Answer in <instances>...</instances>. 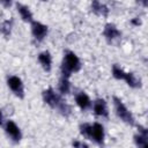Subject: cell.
Masks as SVG:
<instances>
[{"mask_svg": "<svg viewBox=\"0 0 148 148\" xmlns=\"http://www.w3.org/2000/svg\"><path fill=\"white\" fill-rule=\"evenodd\" d=\"M3 130H5V133L7 134V136L9 138L10 141H13L14 143H18L21 140H22V131L20 128V126L12 119H8L5 121L3 124Z\"/></svg>", "mask_w": 148, "mask_h": 148, "instance_id": "8992f818", "label": "cell"}, {"mask_svg": "<svg viewBox=\"0 0 148 148\" xmlns=\"http://www.w3.org/2000/svg\"><path fill=\"white\" fill-rule=\"evenodd\" d=\"M112 104H113L114 113L118 117V119H120L126 125H130V126L135 125V118H134L133 113L126 106V104L123 102L121 98H119L117 96H112Z\"/></svg>", "mask_w": 148, "mask_h": 148, "instance_id": "7a4b0ae2", "label": "cell"}, {"mask_svg": "<svg viewBox=\"0 0 148 148\" xmlns=\"http://www.w3.org/2000/svg\"><path fill=\"white\" fill-rule=\"evenodd\" d=\"M92 110V113L98 117V118H109V114H110V111H109V106H108V103L104 98L102 97H97L92 101L91 103V108Z\"/></svg>", "mask_w": 148, "mask_h": 148, "instance_id": "9c48e42d", "label": "cell"}, {"mask_svg": "<svg viewBox=\"0 0 148 148\" xmlns=\"http://www.w3.org/2000/svg\"><path fill=\"white\" fill-rule=\"evenodd\" d=\"M136 3H139L140 6H142L143 8H146L148 6V0H135Z\"/></svg>", "mask_w": 148, "mask_h": 148, "instance_id": "cb8c5ba5", "label": "cell"}, {"mask_svg": "<svg viewBox=\"0 0 148 148\" xmlns=\"http://www.w3.org/2000/svg\"><path fill=\"white\" fill-rule=\"evenodd\" d=\"M126 84L132 89H140L142 88V80L140 76H138L134 72H126L124 80Z\"/></svg>", "mask_w": 148, "mask_h": 148, "instance_id": "9a60e30c", "label": "cell"}, {"mask_svg": "<svg viewBox=\"0 0 148 148\" xmlns=\"http://www.w3.org/2000/svg\"><path fill=\"white\" fill-rule=\"evenodd\" d=\"M138 132L133 135V142L139 148L148 147V130L143 125H138Z\"/></svg>", "mask_w": 148, "mask_h": 148, "instance_id": "30bf717a", "label": "cell"}, {"mask_svg": "<svg viewBox=\"0 0 148 148\" xmlns=\"http://www.w3.org/2000/svg\"><path fill=\"white\" fill-rule=\"evenodd\" d=\"M57 110H58V111L60 112V114H62L64 117H68V116L71 114V112H72V109H71L69 104H67L65 101H62V102L59 104V106H58Z\"/></svg>", "mask_w": 148, "mask_h": 148, "instance_id": "ffe728a7", "label": "cell"}, {"mask_svg": "<svg viewBox=\"0 0 148 148\" xmlns=\"http://www.w3.org/2000/svg\"><path fill=\"white\" fill-rule=\"evenodd\" d=\"M12 28H13V21L10 20H6V21H2L0 22V34L6 37V38H9L10 35H12Z\"/></svg>", "mask_w": 148, "mask_h": 148, "instance_id": "e0dca14e", "label": "cell"}, {"mask_svg": "<svg viewBox=\"0 0 148 148\" xmlns=\"http://www.w3.org/2000/svg\"><path fill=\"white\" fill-rule=\"evenodd\" d=\"M71 90H72V83H71L69 77L60 76L59 82H58V92L61 96H65V95H68Z\"/></svg>", "mask_w": 148, "mask_h": 148, "instance_id": "2e32d148", "label": "cell"}, {"mask_svg": "<svg viewBox=\"0 0 148 148\" xmlns=\"http://www.w3.org/2000/svg\"><path fill=\"white\" fill-rule=\"evenodd\" d=\"M90 10L92 14H95L96 16H99V17H108L109 13H110L109 7L101 0H91Z\"/></svg>", "mask_w": 148, "mask_h": 148, "instance_id": "7c38bea8", "label": "cell"}, {"mask_svg": "<svg viewBox=\"0 0 148 148\" xmlns=\"http://www.w3.org/2000/svg\"><path fill=\"white\" fill-rule=\"evenodd\" d=\"M42 98H43V102L47 106H50L51 109H54V110H57L59 104L62 102L61 95L59 92H57L52 87H49L42 91Z\"/></svg>", "mask_w": 148, "mask_h": 148, "instance_id": "5b68a950", "label": "cell"}, {"mask_svg": "<svg viewBox=\"0 0 148 148\" xmlns=\"http://www.w3.org/2000/svg\"><path fill=\"white\" fill-rule=\"evenodd\" d=\"M131 24H132L133 27H139V25L142 24V21H141V18H140L139 16H136V17H133V18L131 20Z\"/></svg>", "mask_w": 148, "mask_h": 148, "instance_id": "7402d4cb", "label": "cell"}, {"mask_svg": "<svg viewBox=\"0 0 148 148\" xmlns=\"http://www.w3.org/2000/svg\"><path fill=\"white\" fill-rule=\"evenodd\" d=\"M0 3L5 7V8H9L13 5V0H0Z\"/></svg>", "mask_w": 148, "mask_h": 148, "instance_id": "603a6c76", "label": "cell"}, {"mask_svg": "<svg viewBox=\"0 0 148 148\" xmlns=\"http://www.w3.org/2000/svg\"><path fill=\"white\" fill-rule=\"evenodd\" d=\"M30 30H31V35L36 42H43L49 35V27L39 21H36V20H34L30 23Z\"/></svg>", "mask_w": 148, "mask_h": 148, "instance_id": "ba28073f", "label": "cell"}, {"mask_svg": "<svg viewBox=\"0 0 148 148\" xmlns=\"http://www.w3.org/2000/svg\"><path fill=\"white\" fill-rule=\"evenodd\" d=\"M6 83L9 90L20 99H23L25 97V88L22 79L17 75H8L6 77Z\"/></svg>", "mask_w": 148, "mask_h": 148, "instance_id": "3957f363", "label": "cell"}, {"mask_svg": "<svg viewBox=\"0 0 148 148\" xmlns=\"http://www.w3.org/2000/svg\"><path fill=\"white\" fill-rule=\"evenodd\" d=\"M37 60H38L40 67L46 73L51 72V69H52V54L50 53V51L45 50V51L39 52L38 56H37Z\"/></svg>", "mask_w": 148, "mask_h": 148, "instance_id": "4fadbf2b", "label": "cell"}, {"mask_svg": "<svg viewBox=\"0 0 148 148\" xmlns=\"http://www.w3.org/2000/svg\"><path fill=\"white\" fill-rule=\"evenodd\" d=\"M125 74H126V72L118 64H113L112 65V67H111V75H112L113 79H116L118 81H123L124 77H125Z\"/></svg>", "mask_w": 148, "mask_h": 148, "instance_id": "ac0fdd59", "label": "cell"}, {"mask_svg": "<svg viewBox=\"0 0 148 148\" xmlns=\"http://www.w3.org/2000/svg\"><path fill=\"white\" fill-rule=\"evenodd\" d=\"M74 101H75V104L77 105V108L81 110V111H87L91 108V98L89 97L88 94H86L84 91H79L75 94L74 96Z\"/></svg>", "mask_w": 148, "mask_h": 148, "instance_id": "8fae6325", "label": "cell"}, {"mask_svg": "<svg viewBox=\"0 0 148 148\" xmlns=\"http://www.w3.org/2000/svg\"><path fill=\"white\" fill-rule=\"evenodd\" d=\"M39 1H42V2H46V1H49V0H39Z\"/></svg>", "mask_w": 148, "mask_h": 148, "instance_id": "484cf974", "label": "cell"}, {"mask_svg": "<svg viewBox=\"0 0 148 148\" xmlns=\"http://www.w3.org/2000/svg\"><path fill=\"white\" fill-rule=\"evenodd\" d=\"M90 126H91V123H81L79 125V132H80L81 136H83L86 140H88L89 132H90Z\"/></svg>", "mask_w": 148, "mask_h": 148, "instance_id": "d6986e66", "label": "cell"}, {"mask_svg": "<svg viewBox=\"0 0 148 148\" xmlns=\"http://www.w3.org/2000/svg\"><path fill=\"white\" fill-rule=\"evenodd\" d=\"M15 7H16V10H17V13H18V15H20V17L22 18L23 22L31 23L34 21V14L27 5H24L22 2H16Z\"/></svg>", "mask_w": 148, "mask_h": 148, "instance_id": "5bb4252c", "label": "cell"}, {"mask_svg": "<svg viewBox=\"0 0 148 148\" xmlns=\"http://www.w3.org/2000/svg\"><path fill=\"white\" fill-rule=\"evenodd\" d=\"M71 145H72V147H74V148H88L89 147V145L87 143V142H84V141H82V140H73L72 142H71Z\"/></svg>", "mask_w": 148, "mask_h": 148, "instance_id": "44dd1931", "label": "cell"}, {"mask_svg": "<svg viewBox=\"0 0 148 148\" xmlns=\"http://www.w3.org/2000/svg\"><path fill=\"white\" fill-rule=\"evenodd\" d=\"M2 124H3V114H2V111L0 109V125H2Z\"/></svg>", "mask_w": 148, "mask_h": 148, "instance_id": "d4e9b609", "label": "cell"}, {"mask_svg": "<svg viewBox=\"0 0 148 148\" xmlns=\"http://www.w3.org/2000/svg\"><path fill=\"white\" fill-rule=\"evenodd\" d=\"M102 34H103L104 39H105L109 44H114V43H117L118 40L121 39V36H123L121 31H120V30L118 29V27H117L114 23H112V22L105 23Z\"/></svg>", "mask_w": 148, "mask_h": 148, "instance_id": "52a82bcc", "label": "cell"}, {"mask_svg": "<svg viewBox=\"0 0 148 148\" xmlns=\"http://www.w3.org/2000/svg\"><path fill=\"white\" fill-rule=\"evenodd\" d=\"M88 140H90L91 142H94L97 146H104V142H105V130H104V126L101 123H98V121L91 123Z\"/></svg>", "mask_w": 148, "mask_h": 148, "instance_id": "277c9868", "label": "cell"}, {"mask_svg": "<svg viewBox=\"0 0 148 148\" xmlns=\"http://www.w3.org/2000/svg\"><path fill=\"white\" fill-rule=\"evenodd\" d=\"M81 68H82V62H81L80 58L77 57V54L74 51L66 50L64 52L62 61L60 65L61 76H66V77L71 79L72 74L80 72Z\"/></svg>", "mask_w": 148, "mask_h": 148, "instance_id": "6da1fadb", "label": "cell"}]
</instances>
